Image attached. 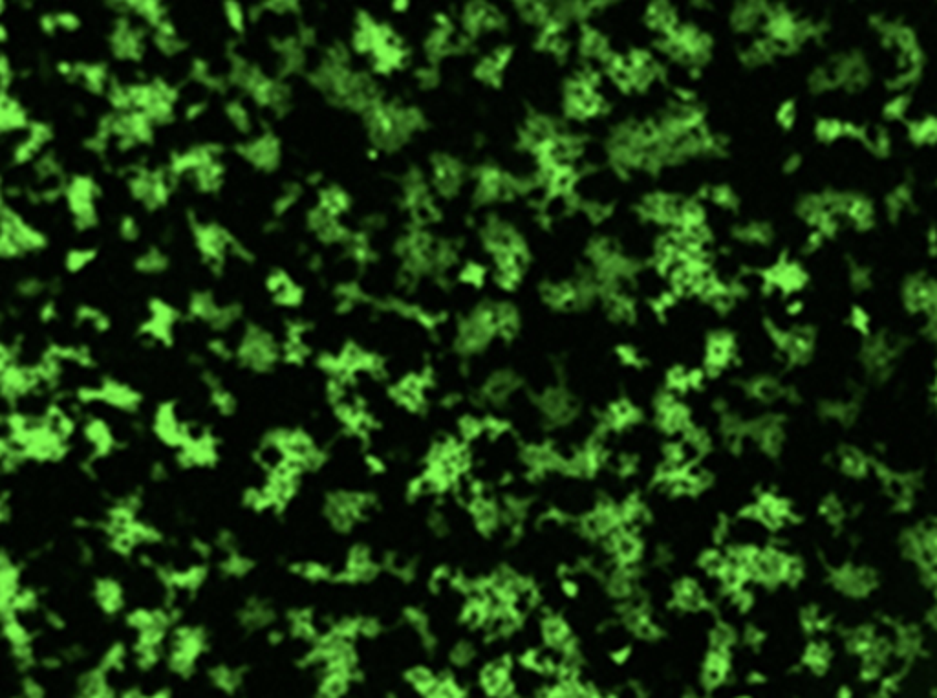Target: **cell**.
Wrapping results in <instances>:
<instances>
[{
	"mask_svg": "<svg viewBox=\"0 0 937 698\" xmlns=\"http://www.w3.org/2000/svg\"><path fill=\"white\" fill-rule=\"evenodd\" d=\"M729 672H731V654L723 651H714L711 649L708 654L703 660L702 665V683L707 691L722 688L727 682Z\"/></svg>",
	"mask_w": 937,
	"mask_h": 698,
	"instance_id": "cell-5",
	"label": "cell"
},
{
	"mask_svg": "<svg viewBox=\"0 0 937 698\" xmlns=\"http://www.w3.org/2000/svg\"><path fill=\"white\" fill-rule=\"evenodd\" d=\"M738 698H747V697H738Z\"/></svg>",
	"mask_w": 937,
	"mask_h": 698,
	"instance_id": "cell-13",
	"label": "cell"
},
{
	"mask_svg": "<svg viewBox=\"0 0 937 698\" xmlns=\"http://www.w3.org/2000/svg\"><path fill=\"white\" fill-rule=\"evenodd\" d=\"M438 678L440 677H438L431 668H427V665H414V668H410L409 671L405 672V680L407 683H409V688L412 689L414 693L421 695L423 698L434 689Z\"/></svg>",
	"mask_w": 937,
	"mask_h": 698,
	"instance_id": "cell-6",
	"label": "cell"
},
{
	"mask_svg": "<svg viewBox=\"0 0 937 698\" xmlns=\"http://www.w3.org/2000/svg\"><path fill=\"white\" fill-rule=\"evenodd\" d=\"M540 636H542L544 643L557 654L566 651L571 643L577 642L568 621L564 620L560 614H555V612H548L540 620Z\"/></svg>",
	"mask_w": 937,
	"mask_h": 698,
	"instance_id": "cell-3",
	"label": "cell"
},
{
	"mask_svg": "<svg viewBox=\"0 0 937 698\" xmlns=\"http://www.w3.org/2000/svg\"><path fill=\"white\" fill-rule=\"evenodd\" d=\"M560 586H562V592L568 595V597H575V595L579 594V583L575 579H571V577H568V575H564L562 585Z\"/></svg>",
	"mask_w": 937,
	"mask_h": 698,
	"instance_id": "cell-11",
	"label": "cell"
},
{
	"mask_svg": "<svg viewBox=\"0 0 937 698\" xmlns=\"http://www.w3.org/2000/svg\"><path fill=\"white\" fill-rule=\"evenodd\" d=\"M451 662L456 665V668H467V665H471L474 662V658H476V649L472 645L471 642H458L456 645L451 649Z\"/></svg>",
	"mask_w": 937,
	"mask_h": 698,
	"instance_id": "cell-10",
	"label": "cell"
},
{
	"mask_svg": "<svg viewBox=\"0 0 937 698\" xmlns=\"http://www.w3.org/2000/svg\"><path fill=\"white\" fill-rule=\"evenodd\" d=\"M458 433H460L461 442H465V444L476 442L478 438H481L485 435L483 420H480V418L474 415H463L460 418V421H458Z\"/></svg>",
	"mask_w": 937,
	"mask_h": 698,
	"instance_id": "cell-9",
	"label": "cell"
},
{
	"mask_svg": "<svg viewBox=\"0 0 937 698\" xmlns=\"http://www.w3.org/2000/svg\"><path fill=\"white\" fill-rule=\"evenodd\" d=\"M672 605L676 607L677 611L696 614V612L711 609V601L707 597V592L703 591V586L694 577H683L672 586Z\"/></svg>",
	"mask_w": 937,
	"mask_h": 698,
	"instance_id": "cell-2",
	"label": "cell"
},
{
	"mask_svg": "<svg viewBox=\"0 0 937 698\" xmlns=\"http://www.w3.org/2000/svg\"><path fill=\"white\" fill-rule=\"evenodd\" d=\"M697 566L702 570L703 574L708 575V577H720V574L723 572V568L727 566V554L722 552V550L711 548L705 550L699 557H697Z\"/></svg>",
	"mask_w": 937,
	"mask_h": 698,
	"instance_id": "cell-8",
	"label": "cell"
},
{
	"mask_svg": "<svg viewBox=\"0 0 937 698\" xmlns=\"http://www.w3.org/2000/svg\"><path fill=\"white\" fill-rule=\"evenodd\" d=\"M606 546L617 566H637L643 557V552H645V544L637 534V530L625 528V526H621L614 534L608 535Z\"/></svg>",
	"mask_w": 937,
	"mask_h": 698,
	"instance_id": "cell-1",
	"label": "cell"
},
{
	"mask_svg": "<svg viewBox=\"0 0 937 698\" xmlns=\"http://www.w3.org/2000/svg\"><path fill=\"white\" fill-rule=\"evenodd\" d=\"M630 652H632L630 647H619L617 651L612 652V660H614L615 663H625L626 660L630 658Z\"/></svg>",
	"mask_w": 937,
	"mask_h": 698,
	"instance_id": "cell-12",
	"label": "cell"
},
{
	"mask_svg": "<svg viewBox=\"0 0 937 698\" xmlns=\"http://www.w3.org/2000/svg\"><path fill=\"white\" fill-rule=\"evenodd\" d=\"M469 512H471L472 523H474L476 530L483 535H492L500 528V524L503 523L502 508L492 498L485 497V495H480V497L474 498L469 504Z\"/></svg>",
	"mask_w": 937,
	"mask_h": 698,
	"instance_id": "cell-4",
	"label": "cell"
},
{
	"mask_svg": "<svg viewBox=\"0 0 937 698\" xmlns=\"http://www.w3.org/2000/svg\"><path fill=\"white\" fill-rule=\"evenodd\" d=\"M738 640V632L731 623H725V621H717L714 623V627L708 632V645L714 651H723V652H731V649L734 647Z\"/></svg>",
	"mask_w": 937,
	"mask_h": 698,
	"instance_id": "cell-7",
	"label": "cell"
}]
</instances>
